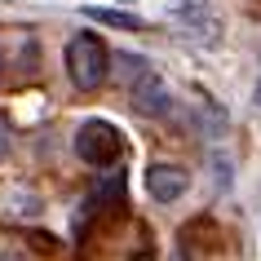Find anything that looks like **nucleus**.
<instances>
[{
  "instance_id": "2",
  "label": "nucleus",
  "mask_w": 261,
  "mask_h": 261,
  "mask_svg": "<svg viewBox=\"0 0 261 261\" xmlns=\"http://www.w3.org/2000/svg\"><path fill=\"white\" fill-rule=\"evenodd\" d=\"M75 155L93 168H111L124 155V133L111 120H84L75 128Z\"/></svg>"
},
{
  "instance_id": "6",
  "label": "nucleus",
  "mask_w": 261,
  "mask_h": 261,
  "mask_svg": "<svg viewBox=\"0 0 261 261\" xmlns=\"http://www.w3.org/2000/svg\"><path fill=\"white\" fill-rule=\"evenodd\" d=\"M173 107V97H168V84L160 80V71H142L138 80H133V111H142V115H164V111Z\"/></svg>"
},
{
  "instance_id": "1",
  "label": "nucleus",
  "mask_w": 261,
  "mask_h": 261,
  "mask_svg": "<svg viewBox=\"0 0 261 261\" xmlns=\"http://www.w3.org/2000/svg\"><path fill=\"white\" fill-rule=\"evenodd\" d=\"M67 75H71V84H75L80 93L102 89L107 75H111V49H107V40L93 36V31L71 36V40H67Z\"/></svg>"
},
{
  "instance_id": "5",
  "label": "nucleus",
  "mask_w": 261,
  "mask_h": 261,
  "mask_svg": "<svg viewBox=\"0 0 261 261\" xmlns=\"http://www.w3.org/2000/svg\"><path fill=\"white\" fill-rule=\"evenodd\" d=\"M173 18H177L186 31H195L199 40H217L221 36V18L213 14L208 0H177V5H173Z\"/></svg>"
},
{
  "instance_id": "9",
  "label": "nucleus",
  "mask_w": 261,
  "mask_h": 261,
  "mask_svg": "<svg viewBox=\"0 0 261 261\" xmlns=\"http://www.w3.org/2000/svg\"><path fill=\"white\" fill-rule=\"evenodd\" d=\"M9 146H14V128H9V120L0 115V160L9 155Z\"/></svg>"
},
{
  "instance_id": "7",
  "label": "nucleus",
  "mask_w": 261,
  "mask_h": 261,
  "mask_svg": "<svg viewBox=\"0 0 261 261\" xmlns=\"http://www.w3.org/2000/svg\"><path fill=\"white\" fill-rule=\"evenodd\" d=\"M89 18H97V22H107V27H120V31H142L146 22L133 14H120V9H89Z\"/></svg>"
},
{
  "instance_id": "8",
  "label": "nucleus",
  "mask_w": 261,
  "mask_h": 261,
  "mask_svg": "<svg viewBox=\"0 0 261 261\" xmlns=\"http://www.w3.org/2000/svg\"><path fill=\"white\" fill-rule=\"evenodd\" d=\"M230 160L226 155H213V181H217V191H230Z\"/></svg>"
},
{
  "instance_id": "10",
  "label": "nucleus",
  "mask_w": 261,
  "mask_h": 261,
  "mask_svg": "<svg viewBox=\"0 0 261 261\" xmlns=\"http://www.w3.org/2000/svg\"><path fill=\"white\" fill-rule=\"evenodd\" d=\"M133 261H155V252H151V248H142V252H138Z\"/></svg>"
},
{
  "instance_id": "4",
  "label": "nucleus",
  "mask_w": 261,
  "mask_h": 261,
  "mask_svg": "<svg viewBox=\"0 0 261 261\" xmlns=\"http://www.w3.org/2000/svg\"><path fill=\"white\" fill-rule=\"evenodd\" d=\"M191 186V173L181 164H151L146 168V195L155 204H177L181 195Z\"/></svg>"
},
{
  "instance_id": "11",
  "label": "nucleus",
  "mask_w": 261,
  "mask_h": 261,
  "mask_svg": "<svg viewBox=\"0 0 261 261\" xmlns=\"http://www.w3.org/2000/svg\"><path fill=\"white\" fill-rule=\"evenodd\" d=\"M252 102H257V107H261V80H257V89H252Z\"/></svg>"
},
{
  "instance_id": "3",
  "label": "nucleus",
  "mask_w": 261,
  "mask_h": 261,
  "mask_svg": "<svg viewBox=\"0 0 261 261\" xmlns=\"http://www.w3.org/2000/svg\"><path fill=\"white\" fill-rule=\"evenodd\" d=\"M177 244H181V261H208L221 248V226L213 217H195L181 226Z\"/></svg>"
}]
</instances>
